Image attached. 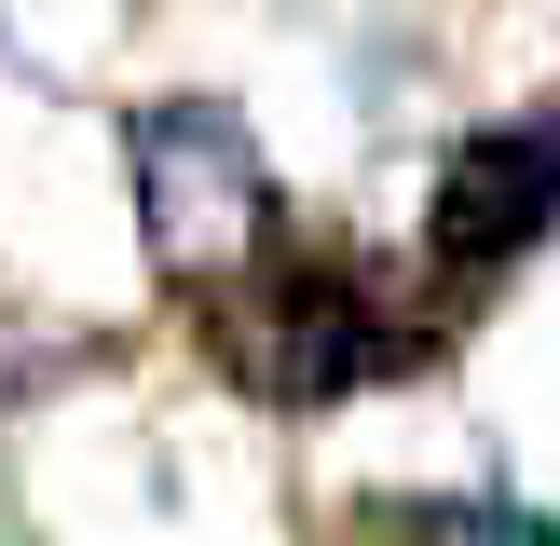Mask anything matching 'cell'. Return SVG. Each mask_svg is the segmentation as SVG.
Returning a JSON list of instances; mask_svg holds the SVG:
<instances>
[{
  "mask_svg": "<svg viewBox=\"0 0 560 546\" xmlns=\"http://www.w3.org/2000/svg\"><path fill=\"white\" fill-rule=\"evenodd\" d=\"M342 546H560V519L492 506V491H410V506H370Z\"/></svg>",
  "mask_w": 560,
  "mask_h": 546,
  "instance_id": "4",
  "label": "cell"
},
{
  "mask_svg": "<svg viewBox=\"0 0 560 546\" xmlns=\"http://www.w3.org/2000/svg\"><path fill=\"white\" fill-rule=\"evenodd\" d=\"M191 314H206V355L273 410H342V396H370V382H397L424 355V314L383 300V273L328 260V246H273L260 273H233Z\"/></svg>",
  "mask_w": 560,
  "mask_h": 546,
  "instance_id": "1",
  "label": "cell"
},
{
  "mask_svg": "<svg viewBox=\"0 0 560 546\" xmlns=\"http://www.w3.org/2000/svg\"><path fill=\"white\" fill-rule=\"evenodd\" d=\"M547 123H560V109H547Z\"/></svg>",
  "mask_w": 560,
  "mask_h": 546,
  "instance_id": "5",
  "label": "cell"
},
{
  "mask_svg": "<svg viewBox=\"0 0 560 546\" xmlns=\"http://www.w3.org/2000/svg\"><path fill=\"white\" fill-rule=\"evenodd\" d=\"M560 233V123H479L452 164H438V205H424V260L452 273V287H492V273H520L534 246Z\"/></svg>",
  "mask_w": 560,
  "mask_h": 546,
  "instance_id": "3",
  "label": "cell"
},
{
  "mask_svg": "<svg viewBox=\"0 0 560 546\" xmlns=\"http://www.w3.org/2000/svg\"><path fill=\"white\" fill-rule=\"evenodd\" d=\"M124 164H137V233H151V273L178 300H219L233 273H260L288 246V191H273L246 109L219 96H151L124 123Z\"/></svg>",
  "mask_w": 560,
  "mask_h": 546,
  "instance_id": "2",
  "label": "cell"
}]
</instances>
